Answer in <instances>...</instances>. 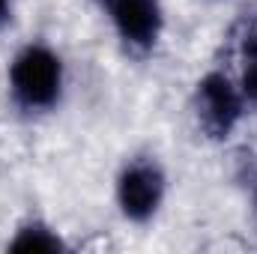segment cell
I'll return each instance as SVG.
<instances>
[{
  "mask_svg": "<svg viewBox=\"0 0 257 254\" xmlns=\"http://www.w3.org/2000/svg\"><path fill=\"white\" fill-rule=\"evenodd\" d=\"M15 3H18V0H0V33L12 24V18H15Z\"/></svg>",
  "mask_w": 257,
  "mask_h": 254,
  "instance_id": "cell-7",
  "label": "cell"
},
{
  "mask_svg": "<svg viewBox=\"0 0 257 254\" xmlns=\"http://www.w3.org/2000/svg\"><path fill=\"white\" fill-rule=\"evenodd\" d=\"M105 15L123 51L138 60L150 57L165 36L162 0H105Z\"/></svg>",
  "mask_w": 257,
  "mask_h": 254,
  "instance_id": "cell-4",
  "label": "cell"
},
{
  "mask_svg": "<svg viewBox=\"0 0 257 254\" xmlns=\"http://www.w3.org/2000/svg\"><path fill=\"white\" fill-rule=\"evenodd\" d=\"M233 75L248 102V111L257 108V24H251L239 39V69Z\"/></svg>",
  "mask_w": 257,
  "mask_h": 254,
  "instance_id": "cell-6",
  "label": "cell"
},
{
  "mask_svg": "<svg viewBox=\"0 0 257 254\" xmlns=\"http://www.w3.org/2000/svg\"><path fill=\"white\" fill-rule=\"evenodd\" d=\"M66 93V60L63 54L45 42V39H30L6 66V96L9 105L21 117H45L60 108Z\"/></svg>",
  "mask_w": 257,
  "mask_h": 254,
  "instance_id": "cell-1",
  "label": "cell"
},
{
  "mask_svg": "<svg viewBox=\"0 0 257 254\" xmlns=\"http://www.w3.org/2000/svg\"><path fill=\"white\" fill-rule=\"evenodd\" d=\"M9 251H63L66 242L60 230L54 224H48L45 218H27L15 227L12 239L6 242Z\"/></svg>",
  "mask_w": 257,
  "mask_h": 254,
  "instance_id": "cell-5",
  "label": "cell"
},
{
  "mask_svg": "<svg viewBox=\"0 0 257 254\" xmlns=\"http://www.w3.org/2000/svg\"><path fill=\"white\" fill-rule=\"evenodd\" d=\"M168 200V171L153 153H135L114 177V203L126 224L147 227L159 218Z\"/></svg>",
  "mask_w": 257,
  "mask_h": 254,
  "instance_id": "cell-3",
  "label": "cell"
},
{
  "mask_svg": "<svg viewBox=\"0 0 257 254\" xmlns=\"http://www.w3.org/2000/svg\"><path fill=\"white\" fill-rule=\"evenodd\" d=\"M245 114H248V102L230 69L212 66L194 81L192 117L197 132L206 141H215V144L230 141L239 132Z\"/></svg>",
  "mask_w": 257,
  "mask_h": 254,
  "instance_id": "cell-2",
  "label": "cell"
},
{
  "mask_svg": "<svg viewBox=\"0 0 257 254\" xmlns=\"http://www.w3.org/2000/svg\"><path fill=\"white\" fill-rule=\"evenodd\" d=\"M251 200H254V224H257V189H254V194H251Z\"/></svg>",
  "mask_w": 257,
  "mask_h": 254,
  "instance_id": "cell-8",
  "label": "cell"
}]
</instances>
